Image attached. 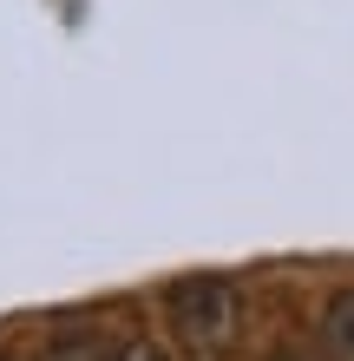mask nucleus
Listing matches in <instances>:
<instances>
[{
    "instance_id": "4",
    "label": "nucleus",
    "mask_w": 354,
    "mask_h": 361,
    "mask_svg": "<svg viewBox=\"0 0 354 361\" xmlns=\"http://www.w3.org/2000/svg\"><path fill=\"white\" fill-rule=\"evenodd\" d=\"M106 361H171V355H164V348L151 342V335H118Z\"/></svg>"
},
{
    "instance_id": "3",
    "label": "nucleus",
    "mask_w": 354,
    "mask_h": 361,
    "mask_svg": "<svg viewBox=\"0 0 354 361\" xmlns=\"http://www.w3.org/2000/svg\"><path fill=\"white\" fill-rule=\"evenodd\" d=\"M112 342L106 335H86V329H66V335H53V355L46 361H106Z\"/></svg>"
},
{
    "instance_id": "1",
    "label": "nucleus",
    "mask_w": 354,
    "mask_h": 361,
    "mask_svg": "<svg viewBox=\"0 0 354 361\" xmlns=\"http://www.w3.org/2000/svg\"><path fill=\"white\" fill-rule=\"evenodd\" d=\"M164 322L191 355L217 361L243 342V295L230 276H184L164 289Z\"/></svg>"
},
{
    "instance_id": "5",
    "label": "nucleus",
    "mask_w": 354,
    "mask_h": 361,
    "mask_svg": "<svg viewBox=\"0 0 354 361\" xmlns=\"http://www.w3.org/2000/svg\"><path fill=\"white\" fill-rule=\"evenodd\" d=\"M269 361H308V355H269Z\"/></svg>"
},
{
    "instance_id": "6",
    "label": "nucleus",
    "mask_w": 354,
    "mask_h": 361,
    "mask_svg": "<svg viewBox=\"0 0 354 361\" xmlns=\"http://www.w3.org/2000/svg\"><path fill=\"white\" fill-rule=\"evenodd\" d=\"M0 361H20V355H0Z\"/></svg>"
},
{
    "instance_id": "2",
    "label": "nucleus",
    "mask_w": 354,
    "mask_h": 361,
    "mask_svg": "<svg viewBox=\"0 0 354 361\" xmlns=\"http://www.w3.org/2000/svg\"><path fill=\"white\" fill-rule=\"evenodd\" d=\"M322 348L335 361H354V289H335L322 309Z\"/></svg>"
}]
</instances>
